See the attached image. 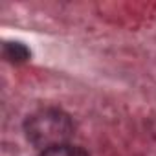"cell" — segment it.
Returning <instances> with one entry per match:
<instances>
[{
    "label": "cell",
    "mask_w": 156,
    "mask_h": 156,
    "mask_svg": "<svg viewBox=\"0 0 156 156\" xmlns=\"http://www.w3.org/2000/svg\"><path fill=\"white\" fill-rule=\"evenodd\" d=\"M73 130L75 125L70 114L55 107L39 108L33 114H30L24 121V132L28 141L33 147L41 149V152L68 143L73 136Z\"/></svg>",
    "instance_id": "cell-1"
},
{
    "label": "cell",
    "mask_w": 156,
    "mask_h": 156,
    "mask_svg": "<svg viewBox=\"0 0 156 156\" xmlns=\"http://www.w3.org/2000/svg\"><path fill=\"white\" fill-rule=\"evenodd\" d=\"M30 50L22 42H6L4 44V57L11 62H26L30 59Z\"/></svg>",
    "instance_id": "cell-2"
},
{
    "label": "cell",
    "mask_w": 156,
    "mask_h": 156,
    "mask_svg": "<svg viewBox=\"0 0 156 156\" xmlns=\"http://www.w3.org/2000/svg\"><path fill=\"white\" fill-rule=\"evenodd\" d=\"M39 156H88V152L85 149H81V147H77V145L64 143V145H57V147L46 149Z\"/></svg>",
    "instance_id": "cell-3"
}]
</instances>
